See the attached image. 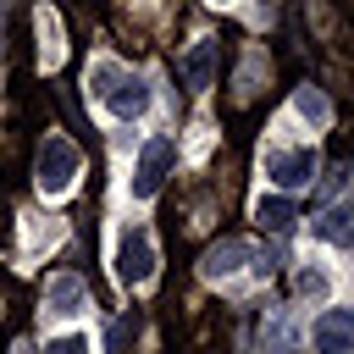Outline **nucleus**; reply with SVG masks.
Masks as SVG:
<instances>
[{"label":"nucleus","mask_w":354,"mask_h":354,"mask_svg":"<svg viewBox=\"0 0 354 354\" xmlns=\"http://www.w3.org/2000/svg\"><path fill=\"white\" fill-rule=\"evenodd\" d=\"M171 166H177V138H149L133 166V199H155L160 183L171 177Z\"/></svg>","instance_id":"f257e3e1"},{"label":"nucleus","mask_w":354,"mask_h":354,"mask_svg":"<svg viewBox=\"0 0 354 354\" xmlns=\"http://www.w3.org/2000/svg\"><path fill=\"white\" fill-rule=\"evenodd\" d=\"M77 149L66 144V138H44L39 144V194H66L72 188V177H77Z\"/></svg>","instance_id":"f03ea898"},{"label":"nucleus","mask_w":354,"mask_h":354,"mask_svg":"<svg viewBox=\"0 0 354 354\" xmlns=\"http://www.w3.org/2000/svg\"><path fill=\"white\" fill-rule=\"evenodd\" d=\"M149 271H155V238L144 227H133L122 238V249H116V277L133 288V282H149Z\"/></svg>","instance_id":"7ed1b4c3"},{"label":"nucleus","mask_w":354,"mask_h":354,"mask_svg":"<svg viewBox=\"0 0 354 354\" xmlns=\"http://www.w3.org/2000/svg\"><path fill=\"white\" fill-rule=\"evenodd\" d=\"M266 177H277V188H310L315 149H271L266 155Z\"/></svg>","instance_id":"20e7f679"},{"label":"nucleus","mask_w":354,"mask_h":354,"mask_svg":"<svg viewBox=\"0 0 354 354\" xmlns=\"http://www.w3.org/2000/svg\"><path fill=\"white\" fill-rule=\"evenodd\" d=\"M315 348H321V354H354V315H348V310H321V321H315Z\"/></svg>","instance_id":"39448f33"},{"label":"nucleus","mask_w":354,"mask_h":354,"mask_svg":"<svg viewBox=\"0 0 354 354\" xmlns=\"http://www.w3.org/2000/svg\"><path fill=\"white\" fill-rule=\"evenodd\" d=\"M210 72H216V44H210V39L188 44V55H183V66H177L183 88H188V94H205V88H210Z\"/></svg>","instance_id":"423d86ee"},{"label":"nucleus","mask_w":354,"mask_h":354,"mask_svg":"<svg viewBox=\"0 0 354 354\" xmlns=\"http://www.w3.org/2000/svg\"><path fill=\"white\" fill-rule=\"evenodd\" d=\"M105 100H111V111L122 122H133V116L149 111V83L144 77H116V88H105Z\"/></svg>","instance_id":"0eeeda50"},{"label":"nucleus","mask_w":354,"mask_h":354,"mask_svg":"<svg viewBox=\"0 0 354 354\" xmlns=\"http://www.w3.org/2000/svg\"><path fill=\"white\" fill-rule=\"evenodd\" d=\"M243 260H249V243H243V238H227V243L205 249V266H199V271H205V277H232Z\"/></svg>","instance_id":"6e6552de"},{"label":"nucleus","mask_w":354,"mask_h":354,"mask_svg":"<svg viewBox=\"0 0 354 354\" xmlns=\"http://www.w3.org/2000/svg\"><path fill=\"white\" fill-rule=\"evenodd\" d=\"M254 221H260L266 232H288V227H293V199H288V194H260V199H254Z\"/></svg>","instance_id":"1a4fd4ad"},{"label":"nucleus","mask_w":354,"mask_h":354,"mask_svg":"<svg viewBox=\"0 0 354 354\" xmlns=\"http://www.w3.org/2000/svg\"><path fill=\"white\" fill-rule=\"evenodd\" d=\"M315 232H321L326 243H348V210H326V216L315 221Z\"/></svg>","instance_id":"9d476101"},{"label":"nucleus","mask_w":354,"mask_h":354,"mask_svg":"<svg viewBox=\"0 0 354 354\" xmlns=\"http://www.w3.org/2000/svg\"><path fill=\"white\" fill-rule=\"evenodd\" d=\"M50 304H55V315H77L83 288H77V282H55V288H50Z\"/></svg>","instance_id":"9b49d317"},{"label":"nucleus","mask_w":354,"mask_h":354,"mask_svg":"<svg viewBox=\"0 0 354 354\" xmlns=\"http://www.w3.org/2000/svg\"><path fill=\"white\" fill-rule=\"evenodd\" d=\"M293 288H299L304 299H326V277H321V271H310V266H299V271H293Z\"/></svg>","instance_id":"f8f14e48"},{"label":"nucleus","mask_w":354,"mask_h":354,"mask_svg":"<svg viewBox=\"0 0 354 354\" xmlns=\"http://www.w3.org/2000/svg\"><path fill=\"white\" fill-rule=\"evenodd\" d=\"M299 111H304V116H315V122H326V116H332V111H326V100H321L315 88H299Z\"/></svg>","instance_id":"ddd939ff"},{"label":"nucleus","mask_w":354,"mask_h":354,"mask_svg":"<svg viewBox=\"0 0 354 354\" xmlns=\"http://www.w3.org/2000/svg\"><path fill=\"white\" fill-rule=\"evenodd\" d=\"M44 354H88V337H55L44 343Z\"/></svg>","instance_id":"4468645a"}]
</instances>
